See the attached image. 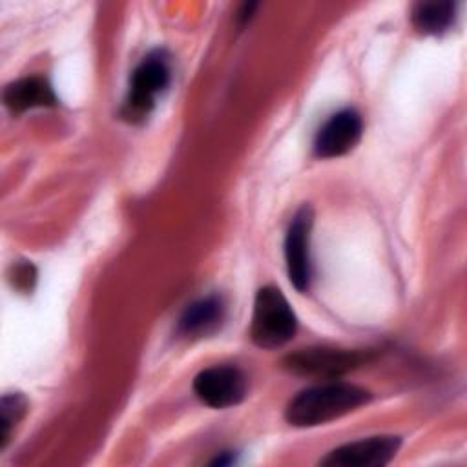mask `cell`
<instances>
[{"instance_id": "8fae6325", "label": "cell", "mask_w": 467, "mask_h": 467, "mask_svg": "<svg viewBox=\"0 0 467 467\" xmlns=\"http://www.w3.org/2000/svg\"><path fill=\"white\" fill-rule=\"evenodd\" d=\"M456 15V5L451 0H431L418 2L412 7V24L420 33L425 35H440L447 31Z\"/></svg>"}, {"instance_id": "9c48e42d", "label": "cell", "mask_w": 467, "mask_h": 467, "mask_svg": "<svg viewBox=\"0 0 467 467\" xmlns=\"http://www.w3.org/2000/svg\"><path fill=\"white\" fill-rule=\"evenodd\" d=\"M57 95L51 84L42 77H26L11 82L4 89V104L13 113H24L33 108L57 106Z\"/></svg>"}, {"instance_id": "7a4b0ae2", "label": "cell", "mask_w": 467, "mask_h": 467, "mask_svg": "<svg viewBox=\"0 0 467 467\" xmlns=\"http://www.w3.org/2000/svg\"><path fill=\"white\" fill-rule=\"evenodd\" d=\"M297 328L294 310L286 297L275 286H263L255 294L250 337L261 348H277L286 345Z\"/></svg>"}, {"instance_id": "277c9868", "label": "cell", "mask_w": 467, "mask_h": 467, "mask_svg": "<svg viewBox=\"0 0 467 467\" xmlns=\"http://www.w3.org/2000/svg\"><path fill=\"white\" fill-rule=\"evenodd\" d=\"M372 359L370 350H350L334 347H308L288 354L285 368L301 376L337 378Z\"/></svg>"}, {"instance_id": "8992f818", "label": "cell", "mask_w": 467, "mask_h": 467, "mask_svg": "<svg viewBox=\"0 0 467 467\" xmlns=\"http://www.w3.org/2000/svg\"><path fill=\"white\" fill-rule=\"evenodd\" d=\"M314 223V213L310 206H301L285 237V261L290 283L305 292L310 286L312 279V265H310V230Z\"/></svg>"}, {"instance_id": "3957f363", "label": "cell", "mask_w": 467, "mask_h": 467, "mask_svg": "<svg viewBox=\"0 0 467 467\" xmlns=\"http://www.w3.org/2000/svg\"><path fill=\"white\" fill-rule=\"evenodd\" d=\"M170 75V58L164 51L146 55L131 73L128 97L122 106L124 119L130 122L142 120L151 111L157 95L168 88Z\"/></svg>"}, {"instance_id": "ba28073f", "label": "cell", "mask_w": 467, "mask_h": 467, "mask_svg": "<svg viewBox=\"0 0 467 467\" xmlns=\"http://www.w3.org/2000/svg\"><path fill=\"white\" fill-rule=\"evenodd\" d=\"M363 120L356 109H341L334 113L317 131L314 153L321 159H334L348 153L361 139Z\"/></svg>"}, {"instance_id": "4fadbf2b", "label": "cell", "mask_w": 467, "mask_h": 467, "mask_svg": "<svg viewBox=\"0 0 467 467\" xmlns=\"http://www.w3.org/2000/svg\"><path fill=\"white\" fill-rule=\"evenodd\" d=\"M36 279V272L31 263H20L13 268V285L20 290H31Z\"/></svg>"}, {"instance_id": "52a82bcc", "label": "cell", "mask_w": 467, "mask_h": 467, "mask_svg": "<svg viewBox=\"0 0 467 467\" xmlns=\"http://www.w3.org/2000/svg\"><path fill=\"white\" fill-rule=\"evenodd\" d=\"M400 445L398 436H370L330 451L319 463L327 467H381L396 456Z\"/></svg>"}, {"instance_id": "6da1fadb", "label": "cell", "mask_w": 467, "mask_h": 467, "mask_svg": "<svg viewBox=\"0 0 467 467\" xmlns=\"http://www.w3.org/2000/svg\"><path fill=\"white\" fill-rule=\"evenodd\" d=\"M370 400V392L352 383H325L301 390L285 410V418L294 427H316L337 420Z\"/></svg>"}, {"instance_id": "30bf717a", "label": "cell", "mask_w": 467, "mask_h": 467, "mask_svg": "<svg viewBox=\"0 0 467 467\" xmlns=\"http://www.w3.org/2000/svg\"><path fill=\"white\" fill-rule=\"evenodd\" d=\"M224 319V303L219 296H206L186 306L179 319V332L186 337H202L215 332Z\"/></svg>"}, {"instance_id": "5b68a950", "label": "cell", "mask_w": 467, "mask_h": 467, "mask_svg": "<svg viewBox=\"0 0 467 467\" xmlns=\"http://www.w3.org/2000/svg\"><path fill=\"white\" fill-rule=\"evenodd\" d=\"M195 396L213 409L241 403L246 396V376L234 365H213L201 370L193 379Z\"/></svg>"}, {"instance_id": "7c38bea8", "label": "cell", "mask_w": 467, "mask_h": 467, "mask_svg": "<svg viewBox=\"0 0 467 467\" xmlns=\"http://www.w3.org/2000/svg\"><path fill=\"white\" fill-rule=\"evenodd\" d=\"M27 401L22 394H5L0 403V449H5L13 427L26 414Z\"/></svg>"}]
</instances>
